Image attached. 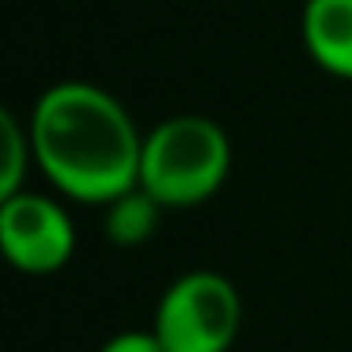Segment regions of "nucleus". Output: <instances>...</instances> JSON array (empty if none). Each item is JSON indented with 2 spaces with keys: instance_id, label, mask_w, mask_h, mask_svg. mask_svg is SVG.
I'll return each instance as SVG.
<instances>
[{
  "instance_id": "nucleus-1",
  "label": "nucleus",
  "mask_w": 352,
  "mask_h": 352,
  "mask_svg": "<svg viewBox=\"0 0 352 352\" xmlns=\"http://www.w3.org/2000/svg\"><path fill=\"white\" fill-rule=\"evenodd\" d=\"M27 129L34 170L61 197L102 208L140 186L144 133L107 87L87 80L50 84L34 99Z\"/></svg>"
},
{
  "instance_id": "nucleus-2",
  "label": "nucleus",
  "mask_w": 352,
  "mask_h": 352,
  "mask_svg": "<svg viewBox=\"0 0 352 352\" xmlns=\"http://www.w3.org/2000/svg\"><path fill=\"white\" fill-rule=\"evenodd\" d=\"M231 175V140L205 114H170L144 133L140 190L163 208H193L223 190Z\"/></svg>"
},
{
  "instance_id": "nucleus-3",
  "label": "nucleus",
  "mask_w": 352,
  "mask_h": 352,
  "mask_svg": "<svg viewBox=\"0 0 352 352\" xmlns=\"http://www.w3.org/2000/svg\"><path fill=\"white\" fill-rule=\"evenodd\" d=\"M152 329L163 352H231L243 333V296L216 269H190L163 288Z\"/></svg>"
},
{
  "instance_id": "nucleus-4",
  "label": "nucleus",
  "mask_w": 352,
  "mask_h": 352,
  "mask_svg": "<svg viewBox=\"0 0 352 352\" xmlns=\"http://www.w3.org/2000/svg\"><path fill=\"white\" fill-rule=\"evenodd\" d=\"M0 250L23 276H54L76 254V223L57 197L19 190L0 197Z\"/></svg>"
},
{
  "instance_id": "nucleus-5",
  "label": "nucleus",
  "mask_w": 352,
  "mask_h": 352,
  "mask_svg": "<svg viewBox=\"0 0 352 352\" xmlns=\"http://www.w3.org/2000/svg\"><path fill=\"white\" fill-rule=\"evenodd\" d=\"M299 38L326 76L352 80V0H303Z\"/></svg>"
},
{
  "instance_id": "nucleus-6",
  "label": "nucleus",
  "mask_w": 352,
  "mask_h": 352,
  "mask_svg": "<svg viewBox=\"0 0 352 352\" xmlns=\"http://www.w3.org/2000/svg\"><path fill=\"white\" fill-rule=\"evenodd\" d=\"M160 212H163L160 201L137 186V190L114 197L110 205H102V235L114 246H125V250L144 246L160 231Z\"/></svg>"
},
{
  "instance_id": "nucleus-7",
  "label": "nucleus",
  "mask_w": 352,
  "mask_h": 352,
  "mask_svg": "<svg viewBox=\"0 0 352 352\" xmlns=\"http://www.w3.org/2000/svg\"><path fill=\"white\" fill-rule=\"evenodd\" d=\"M0 137H4V167H0V197L27 190V175L34 167V148H31V129L23 118L12 110L0 114Z\"/></svg>"
},
{
  "instance_id": "nucleus-8",
  "label": "nucleus",
  "mask_w": 352,
  "mask_h": 352,
  "mask_svg": "<svg viewBox=\"0 0 352 352\" xmlns=\"http://www.w3.org/2000/svg\"><path fill=\"white\" fill-rule=\"evenodd\" d=\"M99 352H163L155 329H122V333L107 337Z\"/></svg>"
}]
</instances>
